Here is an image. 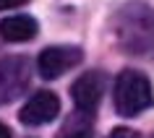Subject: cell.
Wrapping results in <instances>:
<instances>
[{"instance_id": "7", "label": "cell", "mask_w": 154, "mask_h": 138, "mask_svg": "<svg viewBox=\"0 0 154 138\" xmlns=\"http://www.w3.org/2000/svg\"><path fill=\"white\" fill-rule=\"evenodd\" d=\"M37 32H39V26L32 16H8L0 21V37L5 42H13V44L34 39Z\"/></svg>"}, {"instance_id": "5", "label": "cell", "mask_w": 154, "mask_h": 138, "mask_svg": "<svg viewBox=\"0 0 154 138\" xmlns=\"http://www.w3.org/2000/svg\"><path fill=\"white\" fill-rule=\"evenodd\" d=\"M26 86H29V63H26V57L0 60V104L13 102Z\"/></svg>"}, {"instance_id": "11", "label": "cell", "mask_w": 154, "mask_h": 138, "mask_svg": "<svg viewBox=\"0 0 154 138\" xmlns=\"http://www.w3.org/2000/svg\"><path fill=\"white\" fill-rule=\"evenodd\" d=\"M0 138H11V130L5 128V125H3V122H0Z\"/></svg>"}, {"instance_id": "10", "label": "cell", "mask_w": 154, "mask_h": 138, "mask_svg": "<svg viewBox=\"0 0 154 138\" xmlns=\"http://www.w3.org/2000/svg\"><path fill=\"white\" fill-rule=\"evenodd\" d=\"M26 0H0V10H11V8H18L24 5Z\"/></svg>"}, {"instance_id": "2", "label": "cell", "mask_w": 154, "mask_h": 138, "mask_svg": "<svg viewBox=\"0 0 154 138\" xmlns=\"http://www.w3.org/2000/svg\"><path fill=\"white\" fill-rule=\"evenodd\" d=\"M112 102H115L118 115H123V117H136V115L146 112L154 104L152 81L138 70H123L115 78Z\"/></svg>"}, {"instance_id": "6", "label": "cell", "mask_w": 154, "mask_h": 138, "mask_svg": "<svg viewBox=\"0 0 154 138\" xmlns=\"http://www.w3.org/2000/svg\"><path fill=\"white\" fill-rule=\"evenodd\" d=\"M60 112V99L52 94V91H37L29 102L24 104L18 120L29 125V128H39V125H47L52 122Z\"/></svg>"}, {"instance_id": "1", "label": "cell", "mask_w": 154, "mask_h": 138, "mask_svg": "<svg viewBox=\"0 0 154 138\" xmlns=\"http://www.w3.org/2000/svg\"><path fill=\"white\" fill-rule=\"evenodd\" d=\"M112 32L123 50L131 55H149L154 52V8L146 3H128L112 18Z\"/></svg>"}, {"instance_id": "12", "label": "cell", "mask_w": 154, "mask_h": 138, "mask_svg": "<svg viewBox=\"0 0 154 138\" xmlns=\"http://www.w3.org/2000/svg\"><path fill=\"white\" fill-rule=\"evenodd\" d=\"M152 138H154V133H152Z\"/></svg>"}, {"instance_id": "3", "label": "cell", "mask_w": 154, "mask_h": 138, "mask_svg": "<svg viewBox=\"0 0 154 138\" xmlns=\"http://www.w3.org/2000/svg\"><path fill=\"white\" fill-rule=\"evenodd\" d=\"M84 52L79 47H68V44H55V47H45L37 57V68H39L42 78H60L65 70H71L81 63Z\"/></svg>"}, {"instance_id": "4", "label": "cell", "mask_w": 154, "mask_h": 138, "mask_svg": "<svg viewBox=\"0 0 154 138\" xmlns=\"http://www.w3.org/2000/svg\"><path fill=\"white\" fill-rule=\"evenodd\" d=\"M107 89V78L102 70H89L81 78H76V83L71 86L73 104L81 115H94V110L102 102V94Z\"/></svg>"}, {"instance_id": "9", "label": "cell", "mask_w": 154, "mask_h": 138, "mask_svg": "<svg viewBox=\"0 0 154 138\" xmlns=\"http://www.w3.org/2000/svg\"><path fill=\"white\" fill-rule=\"evenodd\" d=\"M107 138H141V136H138L136 130H131V128H115Z\"/></svg>"}, {"instance_id": "8", "label": "cell", "mask_w": 154, "mask_h": 138, "mask_svg": "<svg viewBox=\"0 0 154 138\" xmlns=\"http://www.w3.org/2000/svg\"><path fill=\"white\" fill-rule=\"evenodd\" d=\"M60 138H91V130H89V125H84V128H76V125H65V130H63V136Z\"/></svg>"}]
</instances>
